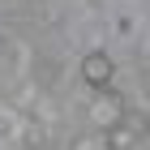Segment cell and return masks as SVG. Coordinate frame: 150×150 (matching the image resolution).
Listing matches in <instances>:
<instances>
[{
    "mask_svg": "<svg viewBox=\"0 0 150 150\" xmlns=\"http://www.w3.org/2000/svg\"><path fill=\"white\" fill-rule=\"evenodd\" d=\"M17 133H22V120H17V112H9V107H0V146H9V142H17Z\"/></svg>",
    "mask_w": 150,
    "mask_h": 150,
    "instance_id": "6da1fadb",
    "label": "cell"
},
{
    "mask_svg": "<svg viewBox=\"0 0 150 150\" xmlns=\"http://www.w3.org/2000/svg\"><path fill=\"white\" fill-rule=\"evenodd\" d=\"M133 22H137L133 13H129V17H125V13H120V17H116V30H120V35H133Z\"/></svg>",
    "mask_w": 150,
    "mask_h": 150,
    "instance_id": "7a4b0ae2",
    "label": "cell"
}]
</instances>
